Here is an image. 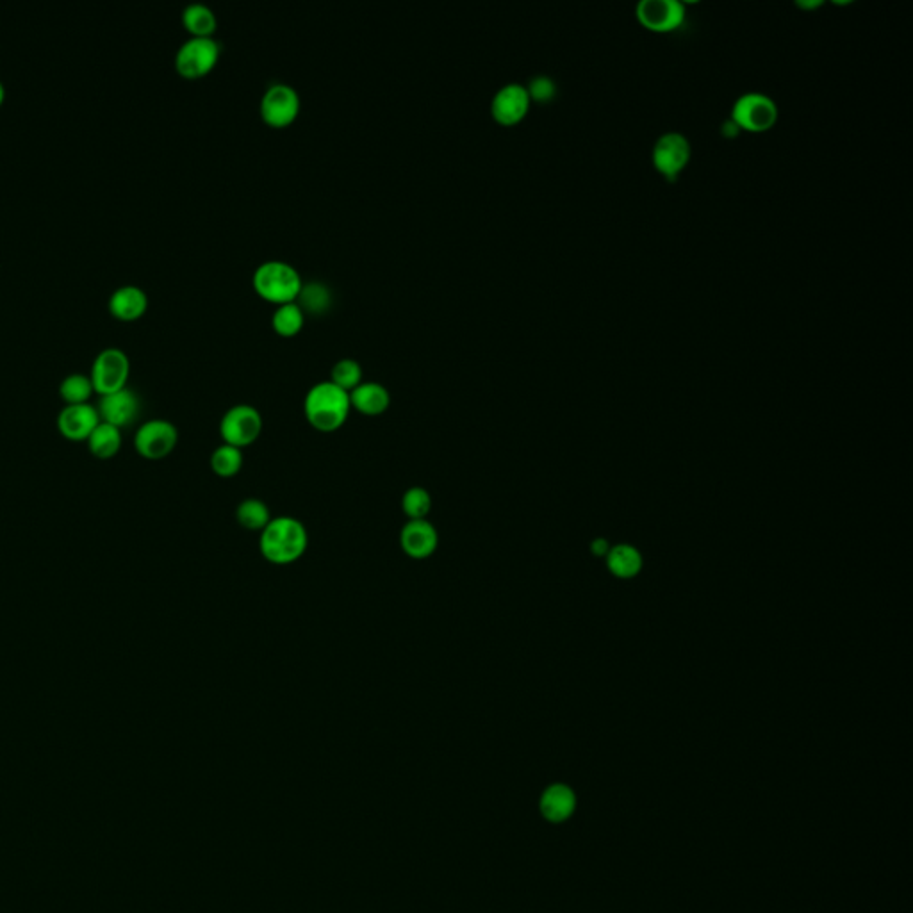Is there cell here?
I'll return each mask as SVG.
<instances>
[{
  "label": "cell",
  "mask_w": 913,
  "mask_h": 913,
  "mask_svg": "<svg viewBox=\"0 0 913 913\" xmlns=\"http://www.w3.org/2000/svg\"><path fill=\"white\" fill-rule=\"evenodd\" d=\"M309 546V534L302 521L291 516L272 518L259 535V550L275 566L295 564L304 557Z\"/></svg>",
  "instance_id": "1"
},
{
  "label": "cell",
  "mask_w": 913,
  "mask_h": 913,
  "mask_svg": "<svg viewBox=\"0 0 913 913\" xmlns=\"http://www.w3.org/2000/svg\"><path fill=\"white\" fill-rule=\"evenodd\" d=\"M352 411L350 393L330 380L314 384L304 400L305 418L318 432L330 434L345 425Z\"/></svg>",
  "instance_id": "2"
},
{
  "label": "cell",
  "mask_w": 913,
  "mask_h": 913,
  "mask_svg": "<svg viewBox=\"0 0 913 913\" xmlns=\"http://www.w3.org/2000/svg\"><path fill=\"white\" fill-rule=\"evenodd\" d=\"M252 284L259 297L277 305L295 302L304 286L297 268L280 259H268L259 264L255 268Z\"/></svg>",
  "instance_id": "3"
},
{
  "label": "cell",
  "mask_w": 913,
  "mask_h": 913,
  "mask_svg": "<svg viewBox=\"0 0 913 913\" xmlns=\"http://www.w3.org/2000/svg\"><path fill=\"white\" fill-rule=\"evenodd\" d=\"M222 54V43L213 36H191L175 54V68L182 77L198 79L213 70Z\"/></svg>",
  "instance_id": "4"
},
{
  "label": "cell",
  "mask_w": 913,
  "mask_h": 913,
  "mask_svg": "<svg viewBox=\"0 0 913 913\" xmlns=\"http://www.w3.org/2000/svg\"><path fill=\"white\" fill-rule=\"evenodd\" d=\"M263 432V416L255 407L238 404L223 414L220 421V436L225 445L236 446L239 450L254 445Z\"/></svg>",
  "instance_id": "5"
},
{
  "label": "cell",
  "mask_w": 913,
  "mask_h": 913,
  "mask_svg": "<svg viewBox=\"0 0 913 913\" xmlns=\"http://www.w3.org/2000/svg\"><path fill=\"white\" fill-rule=\"evenodd\" d=\"M129 371L131 362L124 350L109 346L95 357L90 379L95 391H99L100 395H109L118 389H124L125 382L129 379Z\"/></svg>",
  "instance_id": "6"
},
{
  "label": "cell",
  "mask_w": 913,
  "mask_h": 913,
  "mask_svg": "<svg viewBox=\"0 0 913 913\" xmlns=\"http://www.w3.org/2000/svg\"><path fill=\"white\" fill-rule=\"evenodd\" d=\"M778 120V107L762 93H746L733 104L732 122L739 131L765 132Z\"/></svg>",
  "instance_id": "7"
},
{
  "label": "cell",
  "mask_w": 913,
  "mask_h": 913,
  "mask_svg": "<svg viewBox=\"0 0 913 913\" xmlns=\"http://www.w3.org/2000/svg\"><path fill=\"white\" fill-rule=\"evenodd\" d=\"M177 443L179 430L166 420H150L143 423L134 437L136 452L150 461L165 459L175 450Z\"/></svg>",
  "instance_id": "8"
},
{
  "label": "cell",
  "mask_w": 913,
  "mask_h": 913,
  "mask_svg": "<svg viewBox=\"0 0 913 913\" xmlns=\"http://www.w3.org/2000/svg\"><path fill=\"white\" fill-rule=\"evenodd\" d=\"M261 116L272 127H286L297 120L300 113V95L286 83H273L264 91L261 99Z\"/></svg>",
  "instance_id": "9"
},
{
  "label": "cell",
  "mask_w": 913,
  "mask_h": 913,
  "mask_svg": "<svg viewBox=\"0 0 913 913\" xmlns=\"http://www.w3.org/2000/svg\"><path fill=\"white\" fill-rule=\"evenodd\" d=\"M651 159L660 175H664L667 181H675L683 168L689 165L691 143L680 132H667L655 143Z\"/></svg>",
  "instance_id": "10"
},
{
  "label": "cell",
  "mask_w": 913,
  "mask_h": 913,
  "mask_svg": "<svg viewBox=\"0 0 913 913\" xmlns=\"http://www.w3.org/2000/svg\"><path fill=\"white\" fill-rule=\"evenodd\" d=\"M637 20L651 33H673L685 22V8L678 0H644L637 6Z\"/></svg>",
  "instance_id": "11"
},
{
  "label": "cell",
  "mask_w": 913,
  "mask_h": 913,
  "mask_svg": "<svg viewBox=\"0 0 913 913\" xmlns=\"http://www.w3.org/2000/svg\"><path fill=\"white\" fill-rule=\"evenodd\" d=\"M530 95L527 86L519 83H509L502 86L494 93L491 100V115L498 124L516 125L528 115L530 109Z\"/></svg>",
  "instance_id": "12"
},
{
  "label": "cell",
  "mask_w": 913,
  "mask_h": 913,
  "mask_svg": "<svg viewBox=\"0 0 913 913\" xmlns=\"http://www.w3.org/2000/svg\"><path fill=\"white\" fill-rule=\"evenodd\" d=\"M400 548L411 559H428L439 548V532L428 519L407 521L400 532Z\"/></svg>",
  "instance_id": "13"
},
{
  "label": "cell",
  "mask_w": 913,
  "mask_h": 913,
  "mask_svg": "<svg viewBox=\"0 0 913 913\" xmlns=\"http://www.w3.org/2000/svg\"><path fill=\"white\" fill-rule=\"evenodd\" d=\"M97 411H99L102 421H106L109 425L116 428L127 427L140 414V398L132 389L124 387L115 393L102 395Z\"/></svg>",
  "instance_id": "14"
},
{
  "label": "cell",
  "mask_w": 913,
  "mask_h": 913,
  "mask_svg": "<svg viewBox=\"0 0 913 913\" xmlns=\"http://www.w3.org/2000/svg\"><path fill=\"white\" fill-rule=\"evenodd\" d=\"M99 423V411L90 404L66 405L59 412V432L70 441H88Z\"/></svg>",
  "instance_id": "15"
},
{
  "label": "cell",
  "mask_w": 913,
  "mask_h": 913,
  "mask_svg": "<svg viewBox=\"0 0 913 913\" xmlns=\"http://www.w3.org/2000/svg\"><path fill=\"white\" fill-rule=\"evenodd\" d=\"M149 307L147 293L134 284H124L116 288L109 297V311L120 320H136Z\"/></svg>",
  "instance_id": "16"
},
{
  "label": "cell",
  "mask_w": 913,
  "mask_h": 913,
  "mask_svg": "<svg viewBox=\"0 0 913 913\" xmlns=\"http://www.w3.org/2000/svg\"><path fill=\"white\" fill-rule=\"evenodd\" d=\"M350 404L352 409L361 412L364 416H379L386 412L391 405V395L386 386L379 382H364L362 380L354 391H350Z\"/></svg>",
  "instance_id": "17"
},
{
  "label": "cell",
  "mask_w": 913,
  "mask_h": 913,
  "mask_svg": "<svg viewBox=\"0 0 913 913\" xmlns=\"http://www.w3.org/2000/svg\"><path fill=\"white\" fill-rule=\"evenodd\" d=\"M575 792L566 785H552L541 799V812L552 823H562L575 812Z\"/></svg>",
  "instance_id": "18"
},
{
  "label": "cell",
  "mask_w": 913,
  "mask_h": 913,
  "mask_svg": "<svg viewBox=\"0 0 913 913\" xmlns=\"http://www.w3.org/2000/svg\"><path fill=\"white\" fill-rule=\"evenodd\" d=\"M182 24L191 36H213L216 31V15L204 2H191L182 11Z\"/></svg>",
  "instance_id": "19"
},
{
  "label": "cell",
  "mask_w": 913,
  "mask_h": 913,
  "mask_svg": "<svg viewBox=\"0 0 913 913\" xmlns=\"http://www.w3.org/2000/svg\"><path fill=\"white\" fill-rule=\"evenodd\" d=\"M120 446H122L120 428L113 427L106 421H100L97 428L88 437V448L99 459L115 457L118 450H120Z\"/></svg>",
  "instance_id": "20"
},
{
  "label": "cell",
  "mask_w": 913,
  "mask_h": 913,
  "mask_svg": "<svg viewBox=\"0 0 913 913\" xmlns=\"http://www.w3.org/2000/svg\"><path fill=\"white\" fill-rule=\"evenodd\" d=\"M236 521L250 532H263L272 521V514L266 503L257 498H247L236 509Z\"/></svg>",
  "instance_id": "21"
},
{
  "label": "cell",
  "mask_w": 913,
  "mask_h": 913,
  "mask_svg": "<svg viewBox=\"0 0 913 913\" xmlns=\"http://www.w3.org/2000/svg\"><path fill=\"white\" fill-rule=\"evenodd\" d=\"M304 323V309L298 305V302L277 305V309L273 311V330L280 336H284V338H291V336L298 334L304 327Z\"/></svg>",
  "instance_id": "22"
},
{
  "label": "cell",
  "mask_w": 913,
  "mask_h": 913,
  "mask_svg": "<svg viewBox=\"0 0 913 913\" xmlns=\"http://www.w3.org/2000/svg\"><path fill=\"white\" fill-rule=\"evenodd\" d=\"M243 468V452L236 446H218L211 455V469L220 478H232Z\"/></svg>",
  "instance_id": "23"
},
{
  "label": "cell",
  "mask_w": 913,
  "mask_h": 913,
  "mask_svg": "<svg viewBox=\"0 0 913 913\" xmlns=\"http://www.w3.org/2000/svg\"><path fill=\"white\" fill-rule=\"evenodd\" d=\"M609 568L619 578H632L641 571V555L632 546H617L609 553Z\"/></svg>",
  "instance_id": "24"
},
{
  "label": "cell",
  "mask_w": 913,
  "mask_h": 913,
  "mask_svg": "<svg viewBox=\"0 0 913 913\" xmlns=\"http://www.w3.org/2000/svg\"><path fill=\"white\" fill-rule=\"evenodd\" d=\"M95 391L93 387V382H91L88 375L84 373H72L68 375L61 382L59 386V393H61V398L65 400L66 404H88V398H90L91 393Z\"/></svg>",
  "instance_id": "25"
},
{
  "label": "cell",
  "mask_w": 913,
  "mask_h": 913,
  "mask_svg": "<svg viewBox=\"0 0 913 913\" xmlns=\"http://www.w3.org/2000/svg\"><path fill=\"white\" fill-rule=\"evenodd\" d=\"M432 510V496L425 487H411L402 496V512L409 518L427 519Z\"/></svg>",
  "instance_id": "26"
},
{
  "label": "cell",
  "mask_w": 913,
  "mask_h": 913,
  "mask_svg": "<svg viewBox=\"0 0 913 913\" xmlns=\"http://www.w3.org/2000/svg\"><path fill=\"white\" fill-rule=\"evenodd\" d=\"M330 382L336 386L345 389L346 393L354 391L355 387L362 382V366L355 359H341L332 366L330 371Z\"/></svg>",
  "instance_id": "27"
},
{
  "label": "cell",
  "mask_w": 913,
  "mask_h": 913,
  "mask_svg": "<svg viewBox=\"0 0 913 913\" xmlns=\"http://www.w3.org/2000/svg\"><path fill=\"white\" fill-rule=\"evenodd\" d=\"M300 302L298 305L309 313H323L330 304L329 289L325 288L320 282H309L304 284L300 289Z\"/></svg>",
  "instance_id": "28"
},
{
  "label": "cell",
  "mask_w": 913,
  "mask_h": 913,
  "mask_svg": "<svg viewBox=\"0 0 913 913\" xmlns=\"http://www.w3.org/2000/svg\"><path fill=\"white\" fill-rule=\"evenodd\" d=\"M527 91L528 95H530V100H535L539 104H546V102H552L555 99L557 86H555L550 77L535 75V77H532V81L528 83Z\"/></svg>",
  "instance_id": "29"
},
{
  "label": "cell",
  "mask_w": 913,
  "mask_h": 913,
  "mask_svg": "<svg viewBox=\"0 0 913 913\" xmlns=\"http://www.w3.org/2000/svg\"><path fill=\"white\" fill-rule=\"evenodd\" d=\"M607 550H609V548H607V543H605V541H603V539H598V541H594V544H593L594 555H605V553H607Z\"/></svg>",
  "instance_id": "30"
},
{
  "label": "cell",
  "mask_w": 913,
  "mask_h": 913,
  "mask_svg": "<svg viewBox=\"0 0 913 913\" xmlns=\"http://www.w3.org/2000/svg\"><path fill=\"white\" fill-rule=\"evenodd\" d=\"M4 99H6V88H4V84L0 81V104L4 102Z\"/></svg>",
  "instance_id": "31"
}]
</instances>
